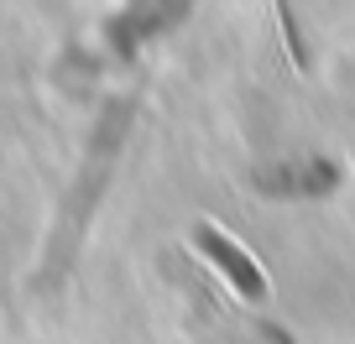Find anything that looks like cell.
I'll return each instance as SVG.
<instances>
[{"label":"cell","instance_id":"6da1fadb","mask_svg":"<svg viewBox=\"0 0 355 344\" xmlns=\"http://www.w3.org/2000/svg\"><path fill=\"white\" fill-rule=\"evenodd\" d=\"M193 251H204V261L225 271V282L235 287V298H245V302H261V298H266L261 266H256V261H251L235 240H225L214 224H199V230H193Z\"/></svg>","mask_w":355,"mask_h":344}]
</instances>
